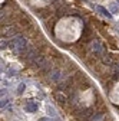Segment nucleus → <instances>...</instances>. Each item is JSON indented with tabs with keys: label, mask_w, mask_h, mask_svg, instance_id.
Listing matches in <instances>:
<instances>
[{
	"label": "nucleus",
	"mask_w": 119,
	"mask_h": 121,
	"mask_svg": "<svg viewBox=\"0 0 119 121\" xmlns=\"http://www.w3.org/2000/svg\"><path fill=\"white\" fill-rule=\"evenodd\" d=\"M92 51H93L95 53H102V45H100L99 42H95V43L92 45Z\"/></svg>",
	"instance_id": "nucleus-4"
},
{
	"label": "nucleus",
	"mask_w": 119,
	"mask_h": 121,
	"mask_svg": "<svg viewBox=\"0 0 119 121\" xmlns=\"http://www.w3.org/2000/svg\"><path fill=\"white\" fill-rule=\"evenodd\" d=\"M2 48H6V40H2Z\"/></svg>",
	"instance_id": "nucleus-7"
},
{
	"label": "nucleus",
	"mask_w": 119,
	"mask_h": 121,
	"mask_svg": "<svg viewBox=\"0 0 119 121\" xmlns=\"http://www.w3.org/2000/svg\"><path fill=\"white\" fill-rule=\"evenodd\" d=\"M116 69H119V65H118V68H116Z\"/></svg>",
	"instance_id": "nucleus-8"
},
{
	"label": "nucleus",
	"mask_w": 119,
	"mask_h": 121,
	"mask_svg": "<svg viewBox=\"0 0 119 121\" xmlns=\"http://www.w3.org/2000/svg\"><path fill=\"white\" fill-rule=\"evenodd\" d=\"M96 9H98V10H99L102 14H105V16H106L108 19H111V17H112V14H111V13H109V12H108L105 7H102V6H96Z\"/></svg>",
	"instance_id": "nucleus-5"
},
{
	"label": "nucleus",
	"mask_w": 119,
	"mask_h": 121,
	"mask_svg": "<svg viewBox=\"0 0 119 121\" xmlns=\"http://www.w3.org/2000/svg\"><path fill=\"white\" fill-rule=\"evenodd\" d=\"M24 58H26V60L27 62H32V60H36L39 56H37V51L36 49H32V51H29L26 55H24Z\"/></svg>",
	"instance_id": "nucleus-2"
},
{
	"label": "nucleus",
	"mask_w": 119,
	"mask_h": 121,
	"mask_svg": "<svg viewBox=\"0 0 119 121\" xmlns=\"http://www.w3.org/2000/svg\"><path fill=\"white\" fill-rule=\"evenodd\" d=\"M118 2H119V0H118Z\"/></svg>",
	"instance_id": "nucleus-9"
},
{
	"label": "nucleus",
	"mask_w": 119,
	"mask_h": 121,
	"mask_svg": "<svg viewBox=\"0 0 119 121\" xmlns=\"http://www.w3.org/2000/svg\"><path fill=\"white\" fill-rule=\"evenodd\" d=\"M24 110L27 112H35L37 110V102H27V105L24 107Z\"/></svg>",
	"instance_id": "nucleus-3"
},
{
	"label": "nucleus",
	"mask_w": 119,
	"mask_h": 121,
	"mask_svg": "<svg viewBox=\"0 0 119 121\" xmlns=\"http://www.w3.org/2000/svg\"><path fill=\"white\" fill-rule=\"evenodd\" d=\"M109 10H111L112 13H118V12H119V4H118V3H112V4L109 6Z\"/></svg>",
	"instance_id": "nucleus-6"
},
{
	"label": "nucleus",
	"mask_w": 119,
	"mask_h": 121,
	"mask_svg": "<svg viewBox=\"0 0 119 121\" xmlns=\"http://www.w3.org/2000/svg\"><path fill=\"white\" fill-rule=\"evenodd\" d=\"M12 46H13V49L16 51L17 53H22V52H24L26 48H27V42H26L24 38L16 36V38H13V40H12Z\"/></svg>",
	"instance_id": "nucleus-1"
}]
</instances>
